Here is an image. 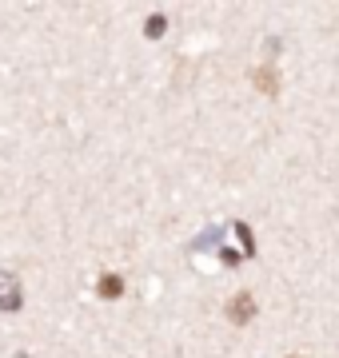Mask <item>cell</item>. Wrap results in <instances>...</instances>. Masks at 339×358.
<instances>
[{"label": "cell", "mask_w": 339, "mask_h": 358, "mask_svg": "<svg viewBox=\"0 0 339 358\" xmlns=\"http://www.w3.org/2000/svg\"><path fill=\"white\" fill-rule=\"evenodd\" d=\"M251 310H256V299H251L248 291L235 294V303H232V319H235V322H248V319H251Z\"/></svg>", "instance_id": "cell-1"}, {"label": "cell", "mask_w": 339, "mask_h": 358, "mask_svg": "<svg viewBox=\"0 0 339 358\" xmlns=\"http://www.w3.org/2000/svg\"><path fill=\"white\" fill-rule=\"evenodd\" d=\"M256 84H260L268 96H275V88H279V80H275V72L272 68H263V72H256Z\"/></svg>", "instance_id": "cell-2"}, {"label": "cell", "mask_w": 339, "mask_h": 358, "mask_svg": "<svg viewBox=\"0 0 339 358\" xmlns=\"http://www.w3.org/2000/svg\"><path fill=\"white\" fill-rule=\"evenodd\" d=\"M100 291H104L108 299H112V294H120V279H116V275H108V279L100 282Z\"/></svg>", "instance_id": "cell-3"}, {"label": "cell", "mask_w": 339, "mask_h": 358, "mask_svg": "<svg viewBox=\"0 0 339 358\" xmlns=\"http://www.w3.org/2000/svg\"><path fill=\"white\" fill-rule=\"evenodd\" d=\"M160 32H164V20H160V16H152V20H148V36H160Z\"/></svg>", "instance_id": "cell-4"}]
</instances>
